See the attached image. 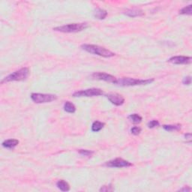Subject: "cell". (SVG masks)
Listing matches in <instances>:
<instances>
[{
  "mask_svg": "<svg viewBox=\"0 0 192 192\" xmlns=\"http://www.w3.org/2000/svg\"><path fill=\"white\" fill-rule=\"evenodd\" d=\"M180 14L183 15H191L192 14V5H189L188 6L184 7L180 11Z\"/></svg>",
  "mask_w": 192,
  "mask_h": 192,
  "instance_id": "d6986e66",
  "label": "cell"
},
{
  "mask_svg": "<svg viewBox=\"0 0 192 192\" xmlns=\"http://www.w3.org/2000/svg\"><path fill=\"white\" fill-rule=\"evenodd\" d=\"M124 14L130 17H141V16L144 15V12L140 9H127L125 11Z\"/></svg>",
  "mask_w": 192,
  "mask_h": 192,
  "instance_id": "8fae6325",
  "label": "cell"
},
{
  "mask_svg": "<svg viewBox=\"0 0 192 192\" xmlns=\"http://www.w3.org/2000/svg\"><path fill=\"white\" fill-rule=\"evenodd\" d=\"M79 153L80 155H84V156H91L94 152L90 151V150H87V149H80Z\"/></svg>",
  "mask_w": 192,
  "mask_h": 192,
  "instance_id": "7402d4cb",
  "label": "cell"
},
{
  "mask_svg": "<svg viewBox=\"0 0 192 192\" xmlns=\"http://www.w3.org/2000/svg\"><path fill=\"white\" fill-rule=\"evenodd\" d=\"M56 186L60 191H68L70 190V185L67 182H65V180H59L56 182Z\"/></svg>",
  "mask_w": 192,
  "mask_h": 192,
  "instance_id": "5bb4252c",
  "label": "cell"
},
{
  "mask_svg": "<svg viewBox=\"0 0 192 192\" xmlns=\"http://www.w3.org/2000/svg\"><path fill=\"white\" fill-rule=\"evenodd\" d=\"M163 129L167 131H180L181 129V125H164Z\"/></svg>",
  "mask_w": 192,
  "mask_h": 192,
  "instance_id": "e0dca14e",
  "label": "cell"
},
{
  "mask_svg": "<svg viewBox=\"0 0 192 192\" xmlns=\"http://www.w3.org/2000/svg\"><path fill=\"white\" fill-rule=\"evenodd\" d=\"M105 124L104 122H99V121H96L92 123V131H94V132H98V131H100L101 130L103 129L105 127Z\"/></svg>",
  "mask_w": 192,
  "mask_h": 192,
  "instance_id": "2e32d148",
  "label": "cell"
},
{
  "mask_svg": "<svg viewBox=\"0 0 192 192\" xmlns=\"http://www.w3.org/2000/svg\"><path fill=\"white\" fill-rule=\"evenodd\" d=\"M92 77L95 80H104V81L112 83L113 84L116 83L117 78L111 74H107L104 72H95L92 74Z\"/></svg>",
  "mask_w": 192,
  "mask_h": 192,
  "instance_id": "ba28073f",
  "label": "cell"
},
{
  "mask_svg": "<svg viewBox=\"0 0 192 192\" xmlns=\"http://www.w3.org/2000/svg\"><path fill=\"white\" fill-rule=\"evenodd\" d=\"M29 68L24 67L19 69L18 71H14L12 74H9L6 77L2 80L1 83H8V82L12 81H22V80H26V78L29 77Z\"/></svg>",
  "mask_w": 192,
  "mask_h": 192,
  "instance_id": "277c9868",
  "label": "cell"
},
{
  "mask_svg": "<svg viewBox=\"0 0 192 192\" xmlns=\"http://www.w3.org/2000/svg\"><path fill=\"white\" fill-rule=\"evenodd\" d=\"M182 83H183L184 85L189 86L190 84L191 83V77L188 76V77H184L183 80H182Z\"/></svg>",
  "mask_w": 192,
  "mask_h": 192,
  "instance_id": "cb8c5ba5",
  "label": "cell"
},
{
  "mask_svg": "<svg viewBox=\"0 0 192 192\" xmlns=\"http://www.w3.org/2000/svg\"><path fill=\"white\" fill-rule=\"evenodd\" d=\"M129 119L130 120H131V122H133V123L135 124H138V123H140V122H142V117L140 116V115L137 114V113H134V114H131L129 116Z\"/></svg>",
  "mask_w": 192,
  "mask_h": 192,
  "instance_id": "ac0fdd59",
  "label": "cell"
},
{
  "mask_svg": "<svg viewBox=\"0 0 192 192\" xmlns=\"http://www.w3.org/2000/svg\"><path fill=\"white\" fill-rule=\"evenodd\" d=\"M185 139H187V140H191V133H188V134H185Z\"/></svg>",
  "mask_w": 192,
  "mask_h": 192,
  "instance_id": "484cf974",
  "label": "cell"
},
{
  "mask_svg": "<svg viewBox=\"0 0 192 192\" xmlns=\"http://www.w3.org/2000/svg\"><path fill=\"white\" fill-rule=\"evenodd\" d=\"M104 94L102 89L98 88H91V89H84V90L77 91L73 94L74 98H82V97H94L102 96Z\"/></svg>",
  "mask_w": 192,
  "mask_h": 192,
  "instance_id": "8992f818",
  "label": "cell"
},
{
  "mask_svg": "<svg viewBox=\"0 0 192 192\" xmlns=\"http://www.w3.org/2000/svg\"><path fill=\"white\" fill-rule=\"evenodd\" d=\"M64 110L69 113H74L76 111V107L70 101H66L64 104Z\"/></svg>",
  "mask_w": 192,
  "mask_h": 192,
  "instance_id": "9a60e30c",
  "label": "cell"
},
{
  "mask_svg": "<svg viewBox=\"0 0 192 192\" xmlns=\"http://www.w3.org/2000/svg\"><path fill=\"white\" fill-rule=\"evenodd\" d=\"M82 49L86 50L87 52L94 55H98V56H102L105 58L113 57L115 56V54L112 51H110L108 49H106L105 47L98 46V45L95 44H85L81 45Z\"/></svg>",
  "mask_w": 192,
  "mask_h": 192,
  "instance_id": "6da1fadb",
  "label": "cell"
},
{
  "mask_svg": "<svg viewBox=\"0 0 192 192\" xmlns=\"http://www.w3.org/2000/svg\"><path fill=\"white\" fill-rule=\"evenodd\" d=\"M159 125H160V123L158 120H152V121L148 122L147 126L149 129H154L155 127H158Z\"/></svg>",
  "mask_w": 192,
  "mask_h": 192,
  "instance_id": "44dd1931",
  "label": "cell"
},
{
  "mask_svg": "<svg viewBox=\"0 0 192 192\" xmlns=\"http://www.w3.org/2000/svg\"><path fill=\"white\" fill-rule=\"evenodd\" d=\"M18 144H19V140H16V139H10V140H5L2 145L6 149H14Z\"/></svg>",
  "mask_w": 192,
  "mask_h": 192,
  "instance_id": "7c38bea8",
  "label": "cell"
},
{
  "mask_svg": "<svg viewBox=\"0 0 192 192\" xmlns=\"http://www.w3.org/2000/svg\"><path fill=\"white\" fill-rule=\"evenodd\" d=\"M100 191H105V192H109V191H114V188L111 184L108 185H104L100 188Z\"/></svg>",
  "mask_w": 192,
  "mask_h": 192,
  "instance_id": "ffe728a7",
  "label": "cell"
},
{
  "mask_svg": "<svg viewBox=\"0 0 192 192\" xmlns=\"http://www.w3.org/2000/svg\"><path fill=\"white\" fill-rule=\"evenodd\" d=\"M31 98L36 104H44L54 101L57 99V96L53 94H44V93H32Z\"/></svg>",
  "mask_w": 192,
  "mask_h": 192,
  "instance_id": "5b68a950",
  "label": "cell"
},
{
  "mask_svg": "<svg viewBox=\"0 0 192 192\" xmlns=\"http://www.w3.org/2000/svg\"><path fill=\"white\" fill-rule=\"evenodd\" d=\"M141 131H142L141 128L138 127V126H134V127H133L132 129H131V134L134 135H138L140 132H141Z\"/></svg>",
  "mask_w": 192,
  "mask_h": 192,
  "instance_id": "603a6c76",
  "label": "cell"
},
{
  "mask_svg": "<svg viewBox=\"0 0 192 192\" xmlns=\"http://www.w3.org/2000/svg\"><path fill=\"white\" fill-rule=\"evenodd\" d=\"M191 191V188L188 186H185L184 188H181V189L179 190V191H185V192H189Z\"/></svg>",
  "mask_w": 192,
  "mask_h": 192,
  "instance_id": "d4e9b609",
  "label": "cell"
},
{
  "mask_svg": "<svg viewBox=\"0 0 192 192\" xmlns=\"http://www.w3.org/2000/svg\"><path fill=\"white\" fill-rule=\"evenodd\" d=\"M95 17L99 20H104L105 19L106 17L107 16V12L105 9L102 8H97L94 12Z\"/></svg>",
  "mask_w": 192,
  "mask_h": 192,
  "instance_id": "4fadbf2b",
  "label": "cell"
},
{
  "mask_svg": "<svg viewBox=\"0 0 192 192\" xmlns=\"http://www.w3.org/2000/svg\"><path fill=\"white\" fill-rule=\"evenodd\" d=\"M168 62L175 64V65H188V64L191 63L192 59L191 56H176L170 58L168 59Z\"/></svg>",
  "mask_w": 192,
  "mask_h": 192,
  "instance_id": "9c48e42d",
  "label": "cell"
},
{
  "mask_svg": "<svg viewBox=\"0 0 192 192\" xmlns=\"http://www.w3.org/2000/svg\"><path fill=\"white\" fill-rule=\"evenodd\" d=\"M107 98L113 105L116 106H121L125 102V98L118 93H110L107 95Z\"/></svg>",
  "mask_w": 192,
  "mask_h": 192,
  "instance_id": "30bf717a",
  "label": "cell"
},
{
  "mask_svg": "<svg viewBox=\"0 0 192 192\" xmlns=\"http://www.w3.org/2000/svg\"><path fill=\"white\" fill-rule=\"evenodd\" d=\"M154 81V79H134V78L130 77H123L120 79H117L116 85L120 86V87H134V86H142L148 85Z\"/></svg>",
  "mask_w": 192,
  "mask_h": 192,
  "instance_id": "7a4b0ae2",
  "label": "cell"
},
{
  "mask_svg": "<svg viewBox=\"0 0 192 192\" xmlns=\"http://www.w3.org/2000/svg\"><path fill=\"white\" fill-rule=\"evenodd\" d=\"M88 28L87 23H70V24L64 25L62 26H57L54 28V30L65 33H74V32H79L85 30Z\"/></svg>",
  "mask_w": 192,
  "mask_h": 192,
  "instance_id": "3957f363",
  "label": "cell"
},
{
  "mask_svg": "<svg viewBox=\"0 0 192 192\" xmlns=\"http://www.w3.org/2000/svg\"><path fill=\"white\" fill-rule=\"evenodd\" d=\"M105 165L107 167H117V168H120V167H129L132 166L133 164L131 163V162H128V161L124 160V159L120 158H117L113 159V160L109 161V162H106Z\"/></svg>",
  "mask_w": 192,
  "mask_h": 192,
  "instance_id": "52a82bcc",
  "label": "cell"
}]
</instances>
